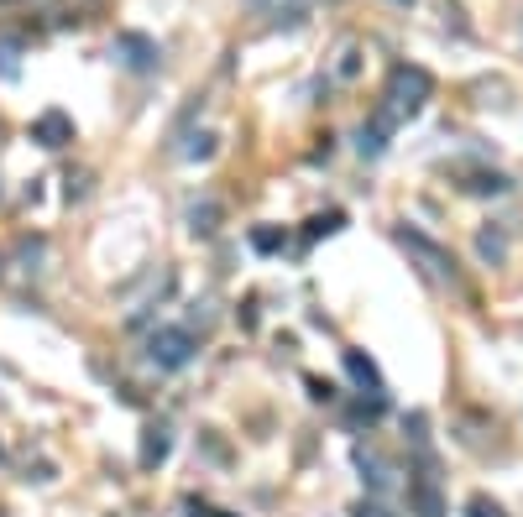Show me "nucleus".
<instances>
[{
	"instance_id": "f257e3e1",
	"label": "nucleus",
	"mask_w": 523,
	"mask_h": 517,
	"mask_svg": "<svg viewBox=\"0 0 523 517\" xmlns=\"http://www.w3.org/2000/svg\"><path fill=\"white\" fill-rule=\"evenodd\" d=\"M429 94H435V79H429V68L419 63H398L388 74V94H382V105L398 110V121H408V115H419L429 105Z\"/></svg>"
},
{
	"instance_id": "f03ea898",
	"label": "nucleus",
	"mask_w": 523,
	"mask_h": 517,
	"mask_svg": "<svg viewBox=\"0 0 523 517\" xmlns=\"http://www.w3.org/2000/svg\"><path fill=\"white\" fill-rule=\"evenodd\" d=\"M194 350H199L194 329L163 324V329H152V335H147V361H152L157 371H184V366L194 361Z\"/></svg>"
},
{
	"instance_id": "7ed1b4c3",
	"label": "nucleus",
	"mask_w": 523,
	"mask_h": 517,
	"mask_svg": "<svg viewBox=\"0 0 523 517\" xmlns=\"http://www.w3.org/2000/svg\"><path fill=\"white\" fill-rule=\"evenodd\" d=\"M398 246H408V256L429 272V277H440V282H456V256H450L440 241H429V235H419V230H408V225H398Z\"/></svg>"
},
{
	"instance_id": "20e7f679",
	"label": "nucleus",
	"mask_w": 523,
	"mask_h": 517,
	"mask_svg": "<svg viewBox=\"0 0 523 517\" xmlns=\"http://www.w3.org/2000/svg\"><path fill=\"white\" fill-rule=\"evenodd\" d=\"M110 58L121 68H131V74H157V63H163V53H157V42L147 32H121L110 42Z\"/></svg>"
},
{
	"instance_id": "39448f33",
	"label": "nucleus",
	"mask_w": 523,
	"mask_h": 517,
	"mask_svg": "<svg viewBox=\"0 0 523 517\" xmlns=\"http://www.w3.org/2000/svg\"><path fill=\"white\" fill-rule=\"evenodd\" d=\"M393 131H398V110L393 105H377V115H372V121H361V131H356V152L361 157H382Z\"/></svg>"
},
{
	"instance_id": "423d86ee",
	"label": "nucleus",
	"mask_w": 523,
	"mask_h": 517,
	"mask_svg": "<svg viewBox=\"0 0 523 517\" xmlns=\"http://www.w3.org/2000/svg\"><path fill=\"white\" fill-rule=\"evenodd\" d=\"M351 460H356V470H361V481H367V491H377V497H382V491H393L398 470H393L388 460H382V455L372 450V444H356Z\"/></svg>"
},
{
	"instance_id": "0eeeda50",
	"label": "nucleus",
	"mask_w": 523,
	"mask_h": 517,
	"mask_svg": "<svg viewBox=\"0 0 523 517\" xmlns=\"http://www.w3.org/2000/svg\"><path fill=\"white\" fill-rule=\"evenodd\" d=\"M408 512H414V517H445L450 512L435 476H414V481H408Z\"/></svg>"
},
{
	"instance_id": "6e6552de",
	"label": "nucleus",
	"mask_w": 523,
	"mask_h": 517,
	"mask_svg": "<svg viewBox=\"0 0 523 517\" xmlns=\"http://www.w3.org/2000/svg\"><path fill=\"white\" fill-rule=\"evenodd\" d=\"M32 141L37 147H68V141H74V121H68L63 110H42L32 121Z\"/></svg>"
},
{
	"instance_id": "1a4fd4ad",
	"label": "nucleus",
	"mask_w": 523,
	"mask_h": 517,
	"mask_svg": "<svg viewBox=\"0 0 523 517\" xmlns=\"http://www.w3.org/2000/svg\"><path fill=\"white\" fill-rule=\"evenodd\" d=\"M173 455V429L168 423H147V434H142V470H157Z\"/></svg>"
},
{
	"instance_id": "9d476101",
	"label": "nucleus",
	"mask_w": 523,
	"mask_h": 517,
	"mask_svg": "<svg viewBox=\"0 0 523 517\" xmlns=\"http://www.w3.org/2000/svg\"><path fill=\"white\" fill-rule=\"evenodd\" d=\"M220 215H225L220 199H194V204H189V230H194V235H215V230H220Z\"/></svg>"
},
{
	"instance_id": "9b49d317",
	"label": "nucleus",
	"mask_w": 523,
	"mask_h": 517,
	"mask_svg": "<svg viewBox=\"0 0 523 517\" xmlns=\"http://www.w3.org/2000/svg\"><path fill=\"white\" fill-rule=\"evenodd\" d=\"M346 371H351V382H356V387H367L372 397H382V376H377V366L361 356V350H346Z\"/></svg>"
},
{
	"instance_id": "f8f14e48",
	"label": "nucleus",
	"mask_w": 523,
	"mask_h": 517,
	"mask_svg": "<svg viewBox=\"0 0 523 517\" xmlns=\"http://www.w3.org/2000/svg\"><path fill=\"white\" fill-rule=\"evenodd\" d=\"M476 256H482L487 267H503L508 262V235L503 230H476Z\"/></svg>"
},
{
	"instance_id": "ddd939ff",
	"label": "nucleus",
	"mask_w": 523,
	"mask_h": 517,
	"mask_svg": "<svg viewBox=\"0 0 523 517\" xmlns=\"http://www.w3.org/2000/svg\"><path fill=\"white\" fill-rule=\"evenodd\" d=\"M461 188H466V194H482L487 199V194H508L513 183H508V173H471Z\"/></svg>"
},
{
	"instance_id": "4468645a",
	"label": "nucleus",
	"mask_w": 523,
	"mask_h": 517,
	"mask_svg": "<svg viewBox=\"0 0 523 517\" xmlns=\"http://www.w3.org/2000/svg\"><path fill=\"white\" fill-rule=\"evenodd\" d=\"M16 262L27 272H42V262H48V241H42V235H27V241L16 246Z\"/></svg>"
},
{
	"instance_id": "2eb2a0df",
	"label": "nucleus",
	"mask_w": 523,
	"mask_h": 517,
	"mask_svg": "<svg viewBox=\"0 0 523 517\" xmlns=\"http://www.w3.org/2000/svg\"><path fill=\"white\" fill-rule=\"evenodd\" d=\"M340 225H346V215H340V209H330V215H314L309 230H304V246H309V241H320V235H335Z\"/></svg>"
},
{
	"instance_id": "dca6fc26",
	"label": "nucleus",
	"mask_w": 523,
	"mask_h": 517,
	"mask_svg": "<svg viewBox=\"0 0 523 517\" xmlns=\"http://www.w3.org/2000/svg\"><path fill=\"white\" fill-rule=\"evenodd\" d=\"M16 74H21V42L0 37V79H16Z\"/></svg>"
},
{
	"instance_id": "f3484780",
	"label": "nucleus",
	"mask_w": 523,
	"mask_h": 517,
	"mask_svg": "<svg viewBox=\"0 0 523 517\" xmlns=\"http://www.w3.org/2000/svg\"><path fill=\"white\" fill-rule=\"evenodd\" d=\"M252 246H257L262 256H272V251H283V246H288V235H283V230H272V225H257V230H252Z\"/></svg>"
},
{
	"instance_id": "a211bd4d",
	"label": "nucleus",
	"mask_w": 523,
	"mask_h": 517,
	"mask_svg": "<svg viewBox=\"0 0 523 517\" xmlns=\"http://www.w3.org/2000/svg\"><path fill=\"white\" fill-rule=\"evenodd\" d=\"M466 517H503V507H497L492 497H482V491H476V497L466 502Z\"/></svg>"
},
{
	"instance_id": "6ab92c4d",
	"label": "nucleus",
	"mask_w": 523,
	"mask_h": 517,
	"mask_svg": "<svg viewBox=\"0 0 523 517\" xmlns=\"http://www.w3.org/2000/svg\"><path fill=\"white\" fill-rule=\"evenodd\" d=\"M356 68H361V53H356V47H346L340 63H335V79H356Z\"/></svg>"
},
{
	"instance_id": "aec40b11",
	"label": "nucleus",
	"mask_w": 523,
	"mask_h": 517,
	"mask_svg": "<svg viewBox=\"0 0 523 517\" xmlns=\"http://www.w3.org/2000/svg\"><path fill=\"white\" fill-rule=\"evenodd\" d=\"M210 152H215V136H189V147H184V157H189V162L210 157Z\"/></svg>"
},
{
	"instance_id": "412c9836",
	"label": "nucleus",
	"mask_w": 523,
	"mask_h": 517,
	"mask_svg": "<svg viewBox=\"0 0 523 517\" xmlns=\"http://www.w3.org/2000/svg\"><path fill=\"white\" fill-rule=\"evenodd\" d=\"M63 194H68V204L84 199V194H89V173H68V188H63Z\"/></svg>"
},
{
	"instance_id": "4be33fe9",
	"label": "nucleus",
	"mask_w": 523,
	"mask_h": 517,
	"mask_svg": "<svg viewBox=\"0 0 523 517\" xmlns=\"http://www.w3.org/2000/svg\"><path fill=\"white\" fill-rule=\"evenodd\" d=\"M403 429H408V439H414V444H424V439H429V434H424V429H429L424 413H408V418H403Z\"/></svg>"
},
{
	"instance_id": "5701e85b",
	"label": "nucleus",
	"mask_w": 523,
	"mask_h": 517,
	"mask_svg": "<svg viewBox=\"0 0 523 517\" xmlns=\"http://www.w3.org/2000/svg\"><path fill=\"white\" fill-rule=\"evenodd\" d=\"M309 397H314V403H330L335 387H330V382H320V376H309Z\"/></svg>"
},
{
	"instance_id": "b1692460",
	"label": "nucleus",
	"mask_w": 523,
	"mask_h": 517,
	"mask_svg": "<svg viewBox=\"0 0 523 517\" xmlns=\"http://www.w3.org/2000/svg\"><path fill=\"white\" fill-rule=\"evenodd\" d=\"M356 517H393L382 502H356Z\"/></svg>"
},
{
	"instance_id": "393cba45",
	"label": "nucleus",
	"mask_w": 523,
	"mask_h": 517,
	"mask_svg": "<svg viewBox=\"0 0 523 517\" xmlns=\"http://www.w3.org/2000/svg\"><path fill=\"white\" fill-rule=\"evenodd\" d=\"M0 272H6V256H0Z\"/></svg>"
},
{
	"instance_id": "a878e982",
	"label": "nucleus",
	"mask_w": 523,
	"mask_h": 517,
	"mask_svg": "<svg viewBox=\"0 0 523 517\" xmlns=\"http://www.w3.org/2000/svg\"><path fill=\"white\" fill-rule=\"evenodd\" d=\"M393 6H408V0H393Z\"/></svg>"
},
{
	"instance_id": "bb28decb",
	"label": "nucleus",
	"mask_w": 523,
	"mask_h": 517,
	"mask_svg": "<svg viewBox=\"0 0 523 517\" xmlns=\"http://www.w3.org/2000/svg\"><path fill=\"white\" fill-rule=\"evenodd\" d=\"M0 6H11V0H0Z\"/></svg>"
},
{
	"instance_id": "cd10ccee",
	"label": "nucleus",
	"mask_w": 523,
	"mask_h": 517,
	"mask_svg": "<svg viewBox=\"0 0 523 517\" xmlns=\"http://www.w3.org/2000/svg\"><path fill=\"white\" fill-rule=\"evenodd\" d=\"M0 517H6V512H0Z\"/></svg>"
}]
</instances>
